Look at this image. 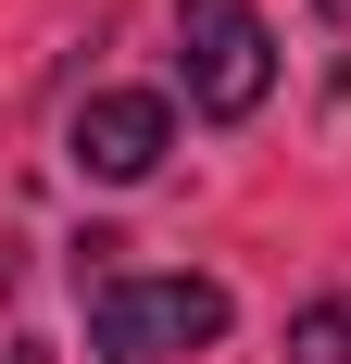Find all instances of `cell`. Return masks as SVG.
<instances>
[{
  "mask_svg": "<svg viewBox=\"0 0 351 364\" xmlns=\"http://www.w3.org/2000/svg\"><path fill=\"white\" fill-rule=\"evenodd\" d=\"M213 339H226L213 277H101V301H88V364H188Z\"/></svg>",
  "mask_w": 351,
  "mask_h": 364,
  "instance_id": "cell-1",
  "label": "cell"
},
{
  "mask_svg": "<svg viewBox=\"0 0 351 364\" xmlns=\"http://www.w3.org/2000/svg\"><path fill=\"white\" fill-rule=\"evenodd\" d=\"M176 75H188V113H213V126L264 113V88H276L264 13L251 0H176Z\"/></svg>",
  "mask_w": 351,
  "mask_h": 364,
  "instance_id": "cell-2",
  "label": "cell"
},
{
  "mask_svg": "<svg viewBox=\"0 0 351 364\" xmlns=\"http://www.w3.org/2000/svg\"><path fill=\"white\" fill-rule=\"evenodd\" d=\"M163 151H176V101L163 88H101L75 113V176H101V188H139Z\"/></svg>",
  "mask_w": 351,
  "mask_h": 364,
  "instance_id": "cell-3",
  "label": "cell"
},
{
  "mask_svg": "<svg viewBox=\"0 0 351 364\" xmlns=\"http://www.w3.org/2000/svg\"><path fill=\"white\" fill-rule=\"evenodd\" d=\"M288 364H351V289H339V301H301V314H288Z\"/></svg>",
  "mask_w": 351,
  "mask_h": 364,
  "instance_id": "cell-4",
  "label": "cell"
},
{
  "mask_svg": "<svg viewBox=\"0 0 351 364\" xmlns=\"http://www.w3.org/2000/svg\"><path fill=\"white\" fill-rule=\"evenodd\" d=\"M314 13H339V26H351V0H314Z\"/></svg>",
  "mask_w": 351,
  "mask_h": 364,
  "instance_id": "cell-5",
  "label": "cell"
},
{
  "mask_svg": "<svg viewBox=\"0 0 351 364\" xmlns=\"http://www.w3.org/2000/svg\"><path fill=\"white\" fill-rule=\"evenodd\" d=\"M0 364H26V352H0Z\"/></svg>",
  "mask_w": 351,
  "mask_h": 364,
  "instance_id": "cell-6",
  "label": "cell"
}]
</instances>
